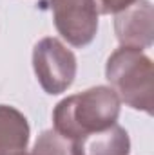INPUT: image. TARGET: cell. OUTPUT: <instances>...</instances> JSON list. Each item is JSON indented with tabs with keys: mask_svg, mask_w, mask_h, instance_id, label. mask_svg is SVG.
Returning a JSON list of instances; mask_svg holds the SVG:
<instances>
[{
	"mask_svg": "<svg viewBox=\"0 0 154 155\" xmlns=\"http://www.w3.org/2000/svg\"><path fill=\"white\" fill-rule=\"evenodd\" d=\"M121 103L111 87L98 85L83 92L64 97L53 110V130L75 141L91 132L114 124L120 117Z\"/></svg>",
	"mask_w": 154,
	"mask_h": 155,
	"instance_id": "6da1fadb",
	"label": "cell"
},
{
	"mask_svg": "<svg viewBox=\"0 0 154 155\" xmlns=\"http://www.w3.org/2000/svg\"><path fill=\"white\" fill-rule=\"evenodd\" d=\"M105 78L120 103L145 114H152L154 105V67L143 51L120 47L107 58Z\"/></svg>",
	"mask_w": 154,
	"mask_h": 155,
	"instance_id": "7a4b0ae2",
	"label": "cell"
},
{
	"mask_svg": "<svg viewBox=\"0 0 154 155\" xmlns=\"http://www.w3.org/2000/svg\"><path fill=\"white\" fill-rule=\"evenodd\" d=\"M33 69L44 92H65L76 78V56L54 36L42 38L33 49Z\"/></svg>",
	"mask_w": 154,
	"mask_h": 155,
	"instance_id": "3957f363",
	"label": "cell"
},
{
	"mask_svg": "<svg viewBox=\"0 0 154 155\" xmlns=\"http://www.w3.org/2000/svg\"><path fill=\"white\" fill-rule=\"evenodd\" d=\"M58 35L73 47L89 45L98 33V11L93 0H47Z\"/></svg>",
	"mask_w": 154,
	"mask_h": 155,
	"instance_id": "277c9868",
	"label": "cell"
},
{
	"mask_svg": "<svg viewBox=\"0 0 154 155\" xmlns=\"http://www.w3.org/2000/svg\"><path fill=\"white\" fill-rule=\"evenodd\" d=\"M114 33L121 47L147 49L154 41V9L149 0H134L116 13Z\"/></svg>",
	"mask_w": 154,
	"mask_h": 155,
	"instance_id": "5b68a950",
	"label": "cell"
},
{
	"mask_svg": "<svg viewBox=\"0 0 154 155\" xmlns=\"http://www.w3.org/2000/svg\"><path fill=\"white\" fill-rule=\"evenodd\" d=\"M75 155H129L131 153V139L123 126L118 123L82 135L73 141Z\"/></svg>",
	"mask_w": 154,
	"mask_h": 155,
	"instance_id": "8992f818",
	"label": "cell"
},
{
	"mask_svg": "<svg viewBox=\"0 0 154 155\" xmlns=\"http://www.w3.org/2000/svg\"><path fill=\"white\" fill-rule=\"evenodd\" d=\"M29 134L27 117L15 107L0 105V155H26Z\"/></svg>",
	"mask_w": 154,
	"mask_h": 155,
	"instance_id": "52a82bcc",
	"label": "cell"
},
{
	"mask_svg": "<svg viewBox=\"0 0 154 155\" xmlns=\"http://www.w3.org/2000/svg\"><path fill=\"white\" fill-rule=\"evenodd\" d=\"M26 155H75L73 141L62 137L56 130H44Z\"/></svg>",
	"mask_w": 154,
	"mask_h": 155,
	"instance_id": "ba28073f",
	"label": "cell"
},
{
	"mask_svg": "<svg viewBox=\"0 0 154 155\" xmlns=\"http://www.w3.org/2000/svg\"><path fill=\"white\" fill-rule=\"evenodd\" d=\"M134 0H93L98 15H116L129 7Z\"/></svg>",
	"mask_w": 154,
	"mask_h": 155,
	"instance_id": "9c48e42d",
	"label": "cell"
},
{
	"mask_svg": "<svg viewBox=\"0 0 154 155\" xmlns=\"http://www.w3.org/2000/svg\"><path fill=\"white\" fill-rule=\"evenodd\" d=\"M45 2H47V0H40V7H42V5H44Z\"/></svg>",
	"mask_w": 154,
	"mask_h": 155,
	"instance_id": "30bf717a",
	"label": "cell"
}]
</instances>
